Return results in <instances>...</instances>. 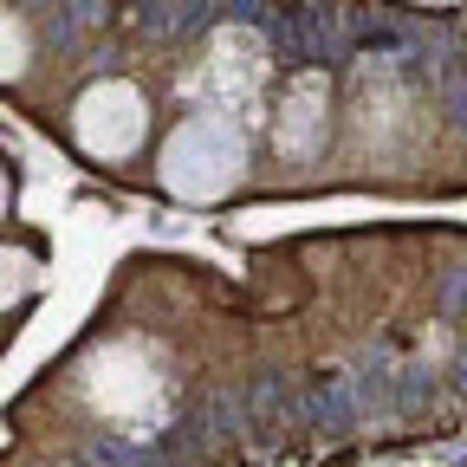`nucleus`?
Wrapping results in <instances>:
<instances>
[{"instance_id": "423d86ee", "label": "nucleus", "mask_w": 467, "mask_h": 467, "mask_svg": "<svg viewBox=\"0 0 467 467\" xmlns=\"http://www.w3.org/2000/svg\"><path fill=\"white\" fill-rule=\"evenodd\" d=\"M26 72V33L14 26V14H0V85Z\"/></svg>"}, {"instance_id": "7ed1b4c3", "label": "nucleus", "mask_w": 467, "mask_h": 467, "mask_svg": "<svg viewBox=\"0 0 467 467\" xmlns=\"http://www.w3.org/2000/svg\"><path fill=\"white\" fill-rule=\"evenodd\" d=\"M85 383H91V402L104 409V416L130 422V429L162 422V383H156V370L143 364V350H130V344L98 350L91 370H85Z\"/></svg>"}, {"instance_id": "f257e3e1", "label": "nucleus", "mask_w": 467, "mask_h": 467, "mask_svg": "<svg viewBox=\"0 0 467 467\" xmlns=\"http://www.w3.org/2000/svg\"><path fill=\"white\" fill-rule=\"evenodd\" d=\"M247 175V137H241V117L227 110H195L169 130L162 143V182L169 195H182L195 208L221 202L234 182Z\"/></svg>"}, {"instance_id": "20e7f679", "label": "nucleus", "mask_w": 467, "mask_h": 467, "mask_svg": "<svg viewBox=\"0 0 467 467\" xmlns=\"http://www.w3.org/2000/svg\"><path fill=\"white\" fill-rule=\"evenodd\" d=\"M273 143H279V156H292V162L318 156V143H325V78H318V72H299V78L285 85Z\"/></svg>"}, {"instance_id": "0eeeda50", "label": "nucleus", "mask_w": 467, "mask_h": 467, "mask_svg": "<svg viewBox=\"0 0 467 467\" xmlns=\"http://www.w3.org/2000/svg\"><path fill=\"white\" fill-rule=\"evenodd\" d=\"M0 214H7V175H0Z\"/></svg>"}, {"instance_id": "f03ea898", "label": "nucleus", "mask_w": 467, "mask_h": 467, "mask_svg": "<svg viewBox=\"0 0 467 467\" xmlns=\"http://www.w3.org/2000/svg\"><path fill=\"white\" fill-rule=\"evenodd\" d=\"M143 130H150V104H143V91H137L130 78L91 85V91L78 98V110H72V137H78V150L98 156V162H124V156L143 143Z\"/></svg>"}, {"instance_id": "39448f33", "label": "nucleus", "mask_w": 467, "mask_h": 467, "mask_svg": "<svg viewBox=\"0 0 467 467\" xmlns=\"http://www.w3.org/2000/svg\"><path fill=\"white\" fill-rule=\"evenodd\" d=\"M26 285H33V260L20 247H0V312L20 306L26 299Z\"/></svg>"}]
</instances>
